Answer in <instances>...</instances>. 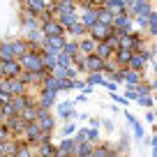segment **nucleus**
Returning a JSON list of instances; mask_svg holds the SVG:
<instances>
[{"instance_id":"f257e3e1","label":"nucleus","mask_w":157,"mask_h":157,"mask_svg":"<svg viewBox=\"0 0 157 157\" xmlns=\"http://www.w3.org/2000/svg\"><path fill=\"white\" fill-rule=\"evenodd\" d=\"M19 65H21V67H25L30 74H42V72H46L44 65H42L39 53H33V51H28L25 56H21V58H19Z\"/></svg>"},{"instance_id":"f03ea898","label":"nucleus","mask_w":157,"mask_h":157,"mask_svg":"<svg viewBox=\"0 0 157 157\" xmlns=\"http://www.w3.org/2000/svg\"><path fill=\"white\" fill-rule=\"evenodd\" d=\"M88 33H90V39H93V42L102 44V42H106V39L113 35V28H109V25H102V23H95L93 28H88Z\"/></svg>"},{"instance_id":"7ed1b4c3","label":"nucleus","mask_w":157,"mask_h":157,"mask_svg":"<svg viewBox=\"0 0 157 157\" xmlns=\"http://www.w3.org/2000/svg\"><path fill=\"white\" fill-rule=\"evenodd\" d=\"M42 33H44V37H63L65 28L56 19H51V21H46V23H42Z\"/></svg>"},{"instance_id":"20e7f679","label":"nucleus","mask_w":157,"mask_h":157,"mask_svg":"<svg viewBox=\"0 0 157 157\" xmlns=\"http://www.w3.org/2000/svg\"><path fill=\"white\" fill-rule=\"evenodd\" d=\"M37 127H39V132H53V118L49 116V111H39V116H37Z\"/></svg>"},{"instance_id":"39448f33","label":"nucleus","mask_w":157,"mask_h":157,"mask_svg":"<svg viewBox=\"0 0 157 157\" xmlns=\"http://www.w3.org/2000/svg\"><path fill=\"white\" fill-rule=\"evenodd\" d=\"M150 56H152V51H150V53H146V51H143V53L132 56V58H129V63H127L129 67H132L129 72H141V69H143V65H146V60L150 58Z\"/></svg>"},{"instance_id":"423d86ee","label":"nucleus","mask_w":157,"mask_h":157,"mask_svg":"<svg viewBox=\"0 0 157 157\" xmlns=\"http://www.w3.org/2000/svg\"><path fill=\"white\" fill-rule=\"evenodd\" d=\"M56 21H58L63 28H72L74 23H78V16H76V12H58Z\"/></svg>"},{"instance_id":"0eeeda50","label":"nucleus","mask_w":157,"mask_h":157,"mask_svg":"<svg viewBox=\"0 0 157 157\" xmlns=\"http://www.w3.org/2000/svg\"><path fill=\"white\" fill-rule=\"evenodd\" d=\"M21 72H23V69H21V65L16 63V60H12V63H2V76H5V78H19Z\"/></svg>"},{"instance_id":"6e6552de","label":"nucleus","mask_w":157,"mask_h":157,"mask_svg":"<svg viewBox=\"0 0 157 157\" xmlns=\"http://www.w3.org/2000/svg\"><path fill=\"white\" fill-rule=\"evenodd\" d=\"M39 58H42L44 69H53L58 65V53L56 51H39Z\"/></svg>"},{"instance_id":"1a4fd4ad","label":"nucleus","mask_w":157,"mask_h":157,"mask_svg":"<svg viewBox=\"0 0 157 157\" xmlns=\"http://www.w3.org/2000/svg\"><path fill=\"white\" fill-rule=\"evenodd\" d=\"M42 44L46 46V51H56V53H60L63 46H65V37H44Z\"/></svg>"},{"instance_id":"9d476101","label":"nucleus","mask_w":157,"mask_h":157,"mask_svg":"<svg viewBox=\"0 0 157 157\" xmlns=\"http://www.w3.org/2000/svg\"><path fill=\"white\" fill-rule=\"evenodd\" d=\"M10 109H12V113H14V116H21V111H23V109H28V99H25L23 95H16V97H12Z\"/></svg>"},{"instance_id":"9b49d317","label":"nucleus","mask_w":157,"mask_h":157,"mask_svg":"<svg viewBox=\"0 0 157 157\" xmlns=\"http://www.w3.org/2000/svg\"><path fill=\"white\" fill-rule=\"evenodd\" d=\"M78 19H81V25L88 30V28H93V25L97 23V12H95V10H86Z\"/></svg>"},{"instance_id":"f8f14e48","label":"nucleus","mask_w":157,"mask_h":157,"mask_svg":"<svg viewBox=\"0 0 157 157\" xmlns=\"http://www.w3.org/2000/svg\"><path fill=\"white\" fill-rule=\"evenodd\" d=\"M104 60H99L97 56H88V58H86V67L88 69H93V74H99V72H104Z\"/></svg>"},{"instance_id":"ddd939ff","label":"nucleus","mask_w":157,"mask_h":157,"mask_svg":"<svg viewBox=\"0 0 157 157\" xmlns=\"http://www.w3.org/2000/svg\"><path fill=\"white\" fill-rule=\"evenodd\" d=\"M5 129L7 132H21V129H25V123L21 120V116H14L5 123Z\"/></svg>"},{"instance_id":"4468645a","label":"nucleus","mask_w":157,"mask_h":157,"mask_svg":"<svg viewBox=\"0 0 157 157\" xmlns=\"http://www.w3.org/2000/svg\"><path fill=\"white\" fill-rule=\"evenodd\" d=\"M78 53H83V56H93L95 49H97V42H93V39H83V42H78Z\"/></svg>"},{"instance_id":"2eb2a0df","label":"nucleus","mask_w":157,"mask_h":157,"mask_svg":"<svg viewBox=\"0 0 157 157\" xmlns=\"http://www.w3.org/2000/svg\"><path fill=\"white\" fill-rule=\"evenodd\" d=\"M16 56H14V49H12V44L7 42V44H0V63H12Z\"/></svg>"},{"instance_id":"dca6fc26","label":"nucleus","mask_w":157,"mask_h":157,"mask_svg":"<svg viewBox=\"0 0 157 157\" xmlns=\"http://www.w3.org/2000/svg\"><path fill=\"white\" fill-rule=\"evenodd\" d=\"M125 5H127V2H123V0H106V2H104V10H109L111 14H120V12H125Z\"/></svg>"},{"instance_id":"f3484780","label":"nucleus","mask_w":157,"mask_h":157,"mask_svg":"<svg viewBox=\"0 0 157 157\" xmlns=\"http://www.w3.org/2000/svg\"><path fill=\"white\" fill-rule=\"evenodd\" d=\"M7 86H10V95H12V97H16V95H23V90H25V86L21 83L19 78H7Z\"/></svg>"},{"instance_id":"a211bd4d","label":"nucleus","mask_w":157,"mask_h":157,"mask_svg":"<svg viewBox=\"0 0 157 157\" xmlns=\"http://www.w3.org/2000/svg\"><path fill=\"white\" fill-rule=\"evenodd\" d=\"M93 56H97L99 60H104V63H106V60L113 56V51L106 46V42H102V44H97V49H95V53H93Z\"/></svg>"},{"instance_id":"6ab92c4d","label":"nucleus","mask_w":157,"mask_h":157,"mask_svg":"<svg viewBox=\"0 0 157 157\" xmlns=\"http://www.w3.org/2000/svg\"><path fill=\"white\" fill-rule=\"evenodd\" d=\"M37 116H39V109H33V106H28V109H23V111H21V120H23L25 125H28V123H35V120H37Z\"/></svg>"},{"instance_id":"aec40b11","label":"nucleus","mask_w":157,"mask_h":157,"mask_svg":"<svg viewBox=\"0 0 157 157\" xmlns=\"http://www.w3.org/2000/svg\"><path fill=\"white\" fill-rule=\"evenodd\" d=\"M113 16H116V14H111L109 10H104V7H102V10L97 12V23L109 25V28H111V25H113Z\"/></svg>"},{"instance_id":"412c9836","label":"nucleus","mask_w":157,"mask_h":157,"mask_svg":"<svg viewBox=\"0 0 157 157\" xmlns=\"http://www.w3.org/2000/svg\"><path fill=\"white\" fill-rule=\"evenodd\" d=\"M58 152H63L65 157L67 155H74V152H76V141H72V139H65L63 143H60V150Z\"/></svg>"},{"instance_id":"4be33fe9","label":"nucleus","mask_w":157,"mask_h":157,"mask_svg":"<svg viewBox=\"0 0 157 157\" xmlns=\"http://www.w3.org/2000/svg\"><path fill=\"white\" fill-rule=\"evenodd\" d=\"M56 102V93H44L42 102H39V111H49V106Z\"/></svg>"},{"instance_id":"5701e85b","label":"nucleus","mask_w":157,"mask_h":157,"mask_svg":"<svg viewBox=\"0 0 157 157\" xmlns=\"http://www.w3.org/2000/svg\"><path fill=\"white\" fill-rule=\"evenodd\" d=\"M123 81H127L129 86H134V88H136L139 81H141V74H139V72H125V74H123Z\"/></svg>"},{"instance_id":"b1692460","label":"nucleus","mask_w":157,"mask_h":157,"mask_svg":"<svg viewBox=\"0 0 157 157\" xmlns=\"http://www.w3.org/2000/svg\"><path fill=\"white\" fill-rule=\"evenodd\" d=\"M76 155L78 157H90V155H93V146H90V143H78V146H76Z\"/></svg>"},{"instance_id":"393cba45","label":"nucleus","mask_w":157,"mask_h":157,"mask_svg":"<svg viewBox=\"0 0 157 157\" xmlns=\"http://www.w3.org/2000/svg\"><path fill=\"white\" fill-rule=\"evenodd\" d=\"M39 134H42V132H39L37 123H28V125H25V136H28V139H39Z\"/></svg>"},{"instance_id":"a878e982","label":"nucleus","mask_w":157,"mask_h":157,"mask_svg":"<svg viewBox=\"0 0 157 157\" xmlns=\"http://www.w3.org/2000/svg\"><path fill=\"white\" fill-rule=\"evenodd\" d=\"M39 155H42V157H53L56 155V148L46 141V143H42V148H39Z\"/></svg>"},{"instance_id":"bb28decb","label":"nucleus","mask_w":157,"mask_h":157,"mask_svg":"<svg viewBox=\"0 0 157 157\" xmlns=\"http://www.w3.org/2000/svg\"><path fill=\"white\" fill-rule=\"evenodd\" d=\"M21 21H23L25 28H33V30H35V25H37V16H35V14H28V12L23 14V19H21Z\"/></svg>"},{"instance_id":"cd10ccee","label":"nucleus","mask_w":157,"mask_h":157,"mask_svg":"<svg viewBox=\"0 0 157 157\" xmlns=\"http://www.w3.org/2000/svg\"><path fill=\"white\" fill-rule=\"evenodd\" d=\"M60 53H65V56H69V58H74V56L78 53V46L74 44V42H72V44H65V46H63V51H60Z\"/></svg>"},{"instance_id":"c85d7f7f","label":"nucleus","mask_w":157,"mask_h":157,"mask_svg":"<svg viewBox=\"0 0 157 157\" xmlns=\"http://www.w3.org/2000/svg\"><path fill=\"white\" fill-rule=\"evenodd\" d=\"M58 111H60V116H63V118H72L74 116V111H72V104H69V102H65V104H60V106H58Z\"/></svg>"},{"instance_id":"c756f323","label":"nucleus","mask_w":157,"mask_h":157,"mask_svg":"<svg viewBox=\"0 0 157 157\" xmlns=\"http://www.w3.org/2000/svg\"><path fill=\"white\" fill-rule=\"evenodd\" d=\"M132 51H123V49H120V51H118V63H123V65H127L129 63V58H132Z\"/></svg>"},{"instance_id":"7c9ffc66","label":"nucleus","mask_w":157,"mask_h":157,"mask_svg":"<svg viewBox=\"0 0 157 157\" xmlns=\"http://www.w3.org/2000/svg\"><path fill=\"white\" fill-rule=\"evenodd\" d=\"M97 83H104V78H102V74H90V78H88V88L90 86H97Z\"/></svg>"},{"instance_id":"2f4dec72","label":"nucleus","mask_w":157,"mask_h":157,"mask_svg":"<svg viewBox=\"0 0 157 157\" xmlns=\"http://www.w3.org/2000/svg\"><path fill=\"white\" fill-rule=\"evenodd\" d=\"M106 46H109L111 51H113V49H120V39H118L116 35H111V37L106 39Z\"/></svg>"},{"instance_id":"473e14b6","label":"nucleus","mask_w":157,"mask_h":157,"mask_svg":"<svg viewBox=\"0 0 157 157\" xmlns=\"http://www.w3.org/2000/svg\"><path fill=\"white\" fill-rule=\"evenodd\" d=\"M72 90L74 88V81H69V78H60V81H58V90Z\"/></svg>"},{"instance_id":"72a5a7b5","label":"nucleus","mask_w":157,"mask_h":157,"mask_svg":"<svg viewBox=\"0 0 157 157\" xmlns=\"http://www.w3.org/2000/svg\"><path fill=\"white\" fill-rule=\"evenodd\" d=\"M58 65L60 67H69V65H72V58L65 56V53H58Z\"/></svg>"},{"instance_id":"f704fd0d","label":"nucleus","mask_w":157,"mask_h":157,"mask_svg":"<svg viewBox=\"0 0 157 157\" xmlns=\"http://www.w3.org/2000/svg\"><path fill=\"white\" fill-rule=\"evenodd\" d=\"M30 42H44V33L42 30H33L30 33Z\"/></svg>"},{"instance_id":"c9c22d12","label":"nucleus","mask_w":157,"mask_h":157,"mask_svg":"<svg viewBox=\"0 0 157 157\" xmlns=\"http://www.w3.org/2000/svg\"><path fill=\"white\" fill-rule=\"evenodd\" d=\"M109 155H111V152H109V148L104 146V148H97V150H93V155H90V157H109Z\"/></svg>"},{"instance_id":"e433bc0d","label":"nucleus","mask_w":157,"mask_h":157,"mask_svg":"<svg viewBox=\"0 0 157 157\" xmlns=\"http://www.w3.org/2000/svg\"><path fill=\"white\" fill-rule=\"evenodd\" d=\"M0 104H2V106H10L12 104V95L10 93H0Z\"/></svg>"},{"instance_id":"4c0bfd02","label":"nucleus","mask_w":157,"mask_h":157,"mask_svg":"<svg viewBox=\"0 0 157 157\" xmlns=\"http://www.w3.org/2000/svg\"><path fill=\"white\" fill-rule=\"evenodd\" d=\"M69 33H74V35H83V33H86V28H83L81 23H74L72 28H69Z\"/></svg>"},{"instance_id":"58836bf2","label":"nucleus","mask_w":157,"mask_h":157,"mask_svg":"<svg viewBox=\"0 0 157 157\" xmlns=\"http://www.w3.org/2000/svg\"><path fill=\"white\" fill-rule=\"evenodd\" d=\"M14 157H30V148H28V146L19 148V150H16V155H14Z\"/></svg>"},{"instance_id":"ea45409f","label":"nucleus","mask_w":157,"mask_h":157,"mask_svg":"<svg viewBox=\"0 0 157 157\" xmlns=\"http://www.w3.org/2000/svg\"><path fill=\"white\" fill-rule=\"evenodd\" d=\"M74 129H76V125H74V123H69L67 127H65V136H72V134H74Z\"/></svg>"},{"instance_id":"a19ab883","label":"nucleus","mask_w":157,"mask_h":157,"mask_svg":"<svg viewBox=\"0 0 157 157\" xmlns=\"http://www.w3.org/2000/svg\"><path fill=\"white\" fill-rule=\"evenodd\" d=\"M139 102H141V106H148V109L152 106V99H150V97H141Z\"/></svg>"},{"instance_id":"79ce46f5","label":"nucleus","mask_w":157,"mask_h":157,"mask_svg":"<svg viewBox=\"0 0 157 157\" xmlns=\"http://www.w3.org/2000/svg\"><path fill=\"white\" fill-rule=\"evenodd\" d=\"M134 134H136V139L143 136V129H141V125H139V123H134Z\"/></svg>"},{"instance_id":"37998d69","label":"nucleus","mask_w":157,"mask_h":157,"mask_svg":"<svg viewBox=\"0 0 157 157\" xmlns=\"http://www.w3.org/2000/svg\"><path fill=\"white\" fill-rule=\"evenodd\" d=\"M86 139H90V141H95V139H97V132H95V129H90V132H86Z\"/></svg>"},{"instance_id":"c03bdc74","label":"nucleus","mask_w":157,"mask_h":157,"mask_svg":"<svg viewBox=\"0 0 157 157\" xmlns=\"http://www.w3.org/2000/svg\"><path fill=\"white\" fill-rule=\"evenodd\" d=\"M5 139H7V129L0 127V141H5Z\"/></svg>"},{"instance_id":"a18cd8bd","label":"nucleus","mask_w":157,"mask_h":157,"mask_svg":"<svg viewBox=\"0 0 157 157\" xmlns=\"http://www.w3.org/2000/svg\"><path fill=\"white\" fill-rule=\"evenodd\" d=\"M5 146H7L5 141H0V157H5Z\"/></svg>"},{"instance_id":"49530a36","label":"nucleus","mask_w":157,"mask_h":157,"mask_svg":"<svg viewBox=\"0 0 157 157\" xmlns=\"http://www.w3.org/2000/svg\"><path fill=\"white\" fill-rule=\"evenodd\" d=\"M113 78H116V81H123V72H113Z\"/></svg>"},{"instance_id":"de8ad7c7","label":"nucleus","mask_w":157,"mask_h":157,"mask_svg":"<svg viewBox=\"0 0 157 157\" xmlns=\"http://www.w3.org/2000/svg\"><path fill=\"white\" fill-rule=\"evenodd\" d=\"M0 78H2V63H0Z\"/></svg>"},{"instance_id":"09e8293b","label":"nucleus","mask_w":157,"mask_h":157,"mask_svg":"<svg viewBox=\"0 0 157 157\" xmlns=\"http://www.w3.org/2000/svg\"><path fill=\"white\" fill-rule=\"evenodd\" d=\"M2 118H5V116H2V111H0V123H2Z\"/></svg>"}]
</instances>
